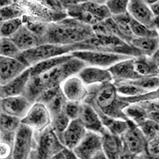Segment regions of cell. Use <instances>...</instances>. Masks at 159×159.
Segmentation results:
<instances>
[{"mask_svg":"<svg viewBox=\"0 0 159 159\" xmlns=\"http://www.w3.org/2000/svg\"><path fill=\"white\" fill-rule=\"evenodd\" d=\"M119 96L123 97H136L149 93L141 88L135 86L129 82H114Z\"/></svg>","mask_w":159,"mask_h":159,"instance_id":"d6a6232c","label":"cell"},{"mask_svg":"<svg viewBox=\"0 0 159 159\" xmlns=\"http://www.w3.org/2000/svg\"><path fill=\"white\" fill-rule=\"evenodd\" d=\"M73 58V57L72 56L71 54H69V55L57 57L40 62V63L36 64L35 66L30 67L31 77L37 76L47 71L48 70L52 69L54 67L59 66V65L65 63V62L70 60Z\"/></svg>","mask_w":159,"mask_h":159,"instance_id":"4316f807","label":"cell"},{"mask_svg":"<svg viewBox=\"0 0 159 159\" xmlns=\"http://www.w3.org/2000/svg\"><path fill=\"white\" fill-rule=\"evenodd\" d=\"M83 103V102H82ZM82 103L68 101L64 108V112L69 117L70 120L78 119L80 112Z\"/></svg>","mask_w":159,"mask_h":159,"instance_id":"60d3db41","label":"cell"},{"mask_svg":"<svg viewBox=\"0 0 159 159\" xmlns=\"http://www.w3.org/2000/svg\"><path fill=\"white\" fill-rule=\"evenodd\" d=\"M68 101L82 103L88 95V89L78 76L73 75L65 81L61 87Z\"/></svg>","mask_w":159,"mask_h":159,"instance_id":"2e32d148","label":"cell"},{"mask_svg":"<svg viewBox=\"0 0 159 159\" xmlns=\"http://www.w3.org/2000/svg\"><path fill=\"white\" fill-rule=\"evenodd\" d=\"M101 150H103L102 136L89 130L73 152L79 159H92Z\"/></svg>","mask_w":159,"mask_h":159,"instance_id":"7c38bea8","label":"cell"},{"mask_svg":"<svg viewBox=\"0 0 159 159\" xmlns=\"http://www.w3.org/2000/svg\"><path fill=\"white\" fill-rule=\"evenodd\" d=\"M148 119L159 125V111L149 110L148 111Z\"/></svg>","mask_w":159,"mask_h":159,"instance_id":"7bdbcfd3","label":"cell"},{"mask_svg":"<svg viewBox=\"0 0 159 159\" xmlns=\"http://www.w3.org/2000/svg\"><path fill=\"white\" fill-rule=\"evenodd\" d=\"M134 58L119 62L107 69L111 73L113 82H121L141 78L135 71Z\"/></svg>","mask_w":159,"mask_h":159,"instance_id":"d6986e66","label":"cell"},{"mask_svg":"<svg viewBox=\"0 0 159 159\" xmlns=\"http://www.w3.org/2000/svg\"><path fill=\"white\" fill-rule=\"evenodd\" d=\"M67 101L61 87H59L45 91L36 102L43 103L49 110L52 117L64 111Z\"/></svg>","mask_w":159,"mask_h":159,"instance_id":"5bb4252c","label":"cell"},{"mask_svg":"<svg viewBox=\"0 0 159 159\" xmlns=\"http://www.w3.org/2000/svg\"><path fill=\"white\" fill-rule=\"evenodd\" d=\"M26 14V11L22 7L20 2L14 1L13 4L1 8V10H0L1 22L10 20L22 18Z\"/></svg>","mask_w":159,"mask_h":159,"instance_id":"83f0119b","label":"cell"},{"mask_svg":"<svg viewBox=\"0 0 159 159\" xmlns=\"http://www.w3.org/2000/svg\"><path fill=\"white\" fill-rule=\"evenodd\" d=\"M126 82L140 87L147 92H155L159 89V75L147 76Z\"/></svg>","mask_w":159,"mask_h":159,"instance_id":"836d02e7","label":"cell"},{"mask_svg":"<svg viewBox=\"0 0 159 159\" xmlns=\"http://www.w3.org/2000/svg\"><path fill=\"white\" fill-rule=\"evenodd\" d=\"M130 45L140 52L142 55L152 57L159 49L158 38H137L133 39Z\"/></svg>","mask_w":159,"mask_h":159,"instance_id":"d4e9b609","label":"cell"},{"mask_svg":"<svg viewBox=\"0 0 159 159\" xmlns=\"http://www.w3.org/2000/svg\"><path fill=\"white\" fill-rule=\"evenodd\" d=\"M128 13L135 20L149 27V29L158 31L155 16L145 1H129L128 6Z\"/></svg>","mask_w":159,"mask_h":159,"instance_id":"8fae6325","label":"cell"},{"mask_svg":"<svg viewBox=\"0 0 159 159\" xmlns=\"http://www.w3.org/2000/svg\"><path fill=\"white\" fill-rule=\"evenodd\" d=\"M62 152L64 153L65 157H66V159H79L77 157H76L75 154L73 153L72 150L65 148L63 151H62Z\"/></svg>","mask_w":159,"mask_h":159,"instance_id":"ee69618b","label":"cell"},{"mask_svg":"<svg viewBox=\"0 0 159 159\" xmlns=\"http://www.w3.org/2000/svg\"><path fill=\"white\" fill-rule=\"evenodd\" d=\"M21 124L20 119L1 113V130L2 133L16 132Z\"/></svg>","mask_w":159,"mask_h":159,"instance_id":"8d00e7d4","label":"cell"},{"mask_svg":"<svg viewBox=\"0 0 159 159\" xmlns=\"http://www.w3.org/2000/svg\"><path fill=\"white\" fill-rule=\"evenodd\" d=\"M133 157H134L133 155L130 154L126 152H124V154L121 156L119 159H133Z\"/></svg>","mask_w":159,"mask_h":159,"instance_id":"bcb514c9","label":"cell"},{"mask_svg":"<svg viewBox=\"0 0 159 159\" xmlns=\"http://www.w3.org/2000/svg\"><path fill=\"white\" fill-rule=\"evenodd\" d=\"M73 52L75 51H98L115 54H121L133 57H138L142 55L131 45L125 42L114 34L94 37L79 43L72 45Z\"/></svg>","mask_w":159,"mask_h":159,"instance_id":"277c9868","label":"cell"},{"mask_svg":"<svg viewBox=\"0 0 159 159\" xmlns=\"http://www.w3.org/2000/svg\"><path fill=\"white\" fill-rule=\"evenodd\" d=\"M32 129L27 125L21 124L16 132L14 137L13 159H27L32 143Z\"/></svg>","mask_w":159,"mask_h":159,"instance_id":"30bf717a","label":"cell"},{"mask_svg":"<svg viewBox=\"0 0 159 159\" xmlns=\"http://www.w3.org/2000/svg\"><path fill=\"white\" fill-rule=\"evenodd\" d=\"M133 159H146V158H144L143 157H142V156L138 155V156H134Z\"/></svg>","mask_w":159,"mask_h":159,"instance_id":"681fc988","label":"cell"},{"mask_svg":"<svg viewBox=\"0 0 159 159\" xmlns=\"http://www.w3.org/2000/svg\"><path fill=\"white\" fill-rule=\"evenodd\" d=\"M78 119L82 124L90 131L95 132L102 135L106 131V129L102 124L100 117L94 108L86 103H82Z\"/></svg>","mask_w":159,"mask_h":159,"instance_id":"e0dca14e","label":"cell"},{"mask_svg":"<svg viewBox=\"0 0 159 159\" xmlns=\"http://www.w3.org/2000/svg\"><path fill=\"white\" fill-rule=\"evenodd\" d=\"M129 1H121V0H114V1H106V4L112 16H120L128 13V6Z\"/></svg>","mask_w":159,"mask_h":159,"instance_id":"74e56055","label":"cell"},{"mask_svg":"<svg viewBox=\"0 0 159 159\" xmlns=\"http://www.w3.org/2000/svg\"><path fill=\"white\" fill-rule=\"evenodd\" d=\"M52 121L51 115L43 103L36 102L32 105L27 115L21 120V123L37 130L43 132L50 126Z\"/></svg>","mask_w":159,"mask_h":159,"instance_id":"ba28073f","label":"cell"},{"mask_svg":"<svg viewBox=\"0 0 159 159\" xmlns=\"http://www.w3.org/2000/svg\"><path fill=\"white\" fill-rule=\"evenodd\" d=\"M145 153L147 158L159 159V133L147 141Z\"/></svg>","mask_w":159,"mask_h":159,"instance_id":"ab89813d","label":"cell"},{"mask_svg":"<svg viewBox=\"0 0 159 159\" xmlns=\"http://www.w3.org/2000/svg\"><path fill=\"white\" fill-rule=\"evenodd\" d=\"M102 136L103 151L108 159H119L125 150L120 136L116 135L106 130Z\"/></svg>","mask_w":159,"mask_h":159,"instance_id":"7402d4cb","label":"cell"},{"mask_svg":"<svg viewBox=\"0 0 159 159\" xmlns=\"http://www.w3.org/2000/svg\"><path fill=\"white\" fill-rule=\"evenodd\" d=\"M149 6L156 18L158 30L159 31V1H145Z\"/></svg>","mask_w":159,"mask_h":159,"instance_id":"b9f144b4","label":"cell"},{"mask_svg":"<svg viewBox=\"0 0 159 159\" xmlns=\"http://www.w3.org/2000/svg\"><path fill=\"white\" fill-rule=\"evenodd\" d=\"M158 32H159V31H158Z\"/></svg>","mask_w":159,"mask_h":159,"instance_id":"f907efd6","label":"cell"},{"mask_svg":"<svg viewBox=\"0 0 159 159\" xmlns=\"http://www.w3.org/2000/svg\"><path fill=\"white\" fill-rule=\"evenodd\" d=\"M87 89L88 95L84 103L111 117L130 121L124 114V110L130 104L119 95L114 82L91 85Z\"/></svg>","mask_w":159,"mask_h":159,"instance_id":"3957f363","label":"cell"},{"mask_svg":"<svg viewBox=\"0 0 159 159\" xmlns=\"http://www.w3.org/2000/svg\"><path fill=\"white\" fill-rule=\"evenodd\" d=\"M66 148L54 132L52 127L49 126L42 132L39 143V157L41 159L53 158Z\"/></svg>","mask_w":159,"mask_h":159,"instance_id":"9c48e42d","label":"cell"},{"mask_svg":"<svg viewBox=\"0 0 159 159\" xmlns=\"http://www.w3.org/2000/svg\"><path fill=\"white\" fill-rule=\"evenodd\" d=\"M32 103L24 96L1 98L2 113L20 119H24L32 106Z\"/></svg>","mask_w":159,"mask_h":159,"instance_id":"4fadbf2b","label":"cell"},{"mask_svg":"<svg viewBox=\"0 0 159 159\" xmlns=\"http://www.w3.org/2000/svg\"><path fill=\"white\" fill-rule=\"evenodd\" d=\"M52 159H66V157H65V156L63 152H60L57 154V155H55V157L53 158H52Z\"/></svg>","mask_w":159,"mask_h":159,"instance_id":"c3c4849f","label":"cell"},{"mask_svg":"<svg viewBox=\"0 0 159 159\" xmlns=\"http://www.w3.org/2000/svg\"><path fill=\"white\" fill-rule=\"evenodd\" d=\"M0 53L2 57L21 60L22 52L11 38L1 37Z\"/></svg>","mask_w":159,"mask_h":159,"instance_id":"f546056e","label":"cell"},{"mask_svg":"<svg viewBox=\"0 0 159 159\" xmlns=\"http://www.w3.org/2000/svg\"><path fill=\"white\" fill-rule=\"evenodd\" d=\"M86 133V129L79 119L71 120L62 135L61 143L66 148L73 151L82 141Z\"/></svg>","mask_w":159,"mask_h":159,"instance_id":"ac0fdd59","label":"cell"},{"mask_svg":"<svg viewBox=\"0 0 159 159\" xmlns=\"http://www.w3.org/2000/svg\"><path fill=\"white\" fill-rule=\"evenodd\" d=\"M138 126L143 132L147 140L154 138L159 133V125L149 119L138 124Z\"/></svg>","mask_w":159,"mask_h":159,"instance_id":"f35d334b","label":"cell"},{"mask_svg":"<svg viewBox=\"0 0 159 159\" xmlns=\"http://www.w3.org/2000/svg\"><path fill=\"white\" fill-rule=\"evenodd\" d=\"M87 66L84 62L73 57L37 76L31 77L22 96L34 104L45 91L61 87L68 78L78 74Z\"/></svg>","mask_w":159,"mask_h":159,"instance_id":"6da1fadb","label":"cell"},{"mask_svg":"<svg viewBox=\"0 0 159 159\" xmlns=\"http://www.w3.org/2000/svg\"><path fill=\"white\" fill-rule=\"evenodd\" d=\"M70 121H71V120L66 115L64 111L52 117L50 126L52 127L54 132L55 133V134L57 136L60 142L62 135H63L65 130L69 126Z\"/></svg>","mask_w":159,"mask_h":159,"instance_id":"1f68e13d","label":"cell"},{"mask_svg":"<svg viewBox=\"0 0 159 159\" xmlns=\"http://www.w3.org/2000/svg\"><path fill=\"white\" fill-rule=\"evenodd\" d=\"M78 76L87 86L113 82L112 76L108 70L97 67L86 66L78 73Z\"/></svg>","mask_w":159,"mask_h":159,"instance_id":"44dd1931","label":"cell"},{"mask_svg":"<svg viewBox=\"0 0 159 159\" xmlns=\"http://www.w3.org/2000/svg\"><path fill=\"white\" fill-rule=\"evenodd\" d=\"M73 57L93 67L108 69L119 62L133 58V57L121 54L98 52V51H75L71 53Z\"/></svg>","mask_w":159,"mask_h":159,"instance_id":"8992f818","label":"cell"},{"mask_svg":"<svg viewBox=\"0 0 159 159\" xmlns=\"http://www.w3.org/2000/svg\"><path fill=\"white\" fill-rule=\"evenodd\" d=\"M106 2V1H83L79 7L95 16L101 22H103L112 17Z\"/></svg>","mask_w":159,"mask_h":159,"instance_id":"cb8c5ba5","label":"cell"},{"mask_svg":"<svg viewBox=\"0 0 159 159\" xmlns=\"http://www.w3.org/2000/svg\"><path fill=\"white\" fill-rule=\"evenodd\" d=\"M96 111L97 112L103 126H106L107 129L112 134L121 136L129 128V121L113 118L98 110H96Z\"/></svg>","mask_w":159,"mask_h":159,"instance_id":"484cf974","label":"cell"},{"mask_svg":"<svg viewBox=\"0 0 159 159\" xmlns=\"http://www.w3.org/2000/svg\"><path fill=\"white\" fill-rule=\"evenodd\" d=\"M112 18L117 25L119 30L123 35L125 41L130 45V42L135 38L130 25L131 16L129 15V13H126L123 15L112 16Z\"/></svg>","mask_w":159,"mask_h":159,"instance_id":"f1b7e54d","label":"cell"},{"mask_svg":"<svg viewBox=\"0 0 159 159\" xmlns=\"http://www.w3.org/2000/svg\"><path fill=\"white\" fill-rule=\"evenodd\" d=\"M130 28L135 37L137 38H158L159 32L157 30H152L144 25L135 20L131 18L130 22Z\"/></svg>","mask_w":159,"mask_h":159,"instance_id":"e575fe53","label":"cell"},{"mask_svg":"<svg viewBox=\"0 0 159 159\" xmlns=\"http://www.w3.org/2000/svg\"><path fill=\"white\" fill-rule=\"evenodd\" d=\"M124 112L129 120L132 119L138 125L148 119V111L140 104H130L124 110Z\"/></svg>","mask_w":159,"mask_h":159,"instance_id":"4dcf8cb0","label":"cell"},{"mask_svg":"<svg viewBox=\"0 0 159 159\" xmlns=\"http://www.w3.org/2000/svg\"><path fill=\"white\" fill-rule=\"evenodd\" d=\"M92 159H108V158H107L103 150H101V151L98 152L97 154L93 157Z\"/></svg>","mask_w":159,"mask_h":159,"instance_id":"f6af8a7d","label":"cell"},{"mask_svg":"<svg viewBox=\"0 0 159 159\" xmlns=\"http://www.w3.org/2000/svg\"><path fill=\"white\" fill-rule=\"evenodd\" d=\"M73 52L71 45H58L53 44H41L32 50L22 53L21 61L29 67L35 66L40 62L57 57L69 55Z\"/></svg>","mask_w":159,"mask_h":159,"instance_id":"5b68a950","label":"cell"},{"mask_svg":"<svg viewBox=\"0 0 159 159\" xmlns=\"http://www.w3.org/2000/svg\"><path fill=\"white\" fill-rule=\"evenodd\" d=\"M95 36L93 28L78 20L66 18L57 22L48 23L47 30L40 39L41 44L71 45Z\"/></svg>","mask_w":159,"mask_h":159,"instance_id":"7a4b0ae2","label":"cell"},{"mask_svg":"<svg viewBox=\"0 0 159 159\" xmlns=\"http://www.w3.org/2000/svg\"><path fill=\"white\" fill-rule=\"evenodd\" d=\"M22 18L10 20L1 22V37L11 38L23 25Z\"/></svg>","mask_w":159,"mask_h":159,"instance_id":"d590c367","label":"cell"},{"mask_svg":"<svg viewBox=\"0 0 159 159\" xmlns=\"http://www.w3.org/2000/svg\"><path fill=\"white\" fill-rule=\"evenodd\" d=\"M0 60V76L1 86L8 84L13 79L21 75L29 67L23 61L17 59L1 56Z\"/></svg>","mask_w":159,"mask_h":159,"instance_id":"9a60e30c","label":"cell"},{"mask_svg":"<svg viewBox=\"0 0 159 159\" xmlns=\"http://www.w3.org/2000/svg\"><path fill=\"white\" fill-rule=\"evenodd\" d=\"M14 1H9V0H2L1 1V8L3 7H8V6H10L11 4H13Z\"/></svg>","mask_w":159,"mask_h":159,"instance_id":"7dc6e473","label":"cell"},{"mask_svg":"<svg viewBox=\"0 0 159 159\" xmlns=\"http://www.w3.org/2000/svg\"><path fill=\"white\" fill-rule=\"evenodd\" d=\"M11 39L22 52L41 45L40 39L24 25Z\"/></svg>","mask_w":159,"mask_h":159,"instance_id":"603a6c76","label":"cell"},{"mask_svg":"<svg viewBox=\"0 0 159 159\" xmlns=\"http://www.w3.org/2000/svg\"><path fill=\"white\" fill-rule=\"evenodd\" d=\"M120 137L123 142L125 152L133 156L145 152L148 140L140 127L132 121H129V128Z\"/></svg>","mask_w":159,"mask_h":159,"instance_id":"52a82bcc","label":"cell"},{"mask_svg":"<svg viewBox=\"0 0 159 159\" xmlns=\"http://www.w3.org/2000/svg\"><path fill=\"white\" fill-rule=\"evenodd\" d=\"M31 78V69H27L8 84L1 86V98L22 96Z\"/></svg>","mask_w":159,"mask_h":159,"instance_id":"ffe728a7","label":"cell"}]
</instances>
